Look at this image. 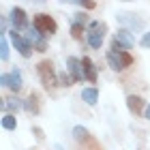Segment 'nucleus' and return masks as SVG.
Here are the masks:
<instances>
[{
	"label": "nucleus",
	"instance_id": "obj_1",
	"mask_svg": "<svg viewBox=\"0 0 150 150\" xmlns=\"http://www.w3.org/2000/svg\"><path fill=\"white\" fill-rule=\"evenodd\" d=\"M37 73H39V79H41V84H43L45 90L50 94H56V88L60 86V81H58V73L54 71L52 60H41L37 64Z\"/></svg>",
	"mask_w": 150,
	"mask_h": 150
},
{
	"label": "nucleus",
	"instance_id": "obj_2",
	"mask_svg": "<svg viewBox=\"0 0 150 150\" xmlns=\"http://www.w3.org/2000/svg\"><path fill=\"white\" fill-rule=\"evenodd\" d=\"M105 60H107V64H110V69L116 71V73H122V71L131 69L135 64V58L129 52H112V50H107Z\"/></svg>",
	"mask_w": 150,
	"mask_h": 150
},
{
	"label": "nucleus",
	"instance_id": "obj_3",
	"mask_svg": "<svg viewBox=\"0 0 150 150\" xmlns=\"http://www.w3.org/2000/svg\"><path fill=\"white\" fill-rule=\"evenodd\" d=\"M32 28L39 30L43 37H52V35L58 32V22L50 13H37V15L32 17Z\"/></svg>",
	"mask_w": 150,
	"mask_h": 150
},
{
	"label": "nucleus",
	"instance_id": "obj_4",
	"mask_svg": "<svg viewBox=\"0 0 150 150\" xmlns=\"http://www.w3.org/2000/svg\"><path fill=\"white\" fill-rule=\"evenodd\" d=\"M73 137H75V142L79 144V150H103V148H101V144L90 135V131L84 129L81 125H77V127L73 129Z\"/></svg>",
	"mask_w": 150,
	"mask_h": 150
},
{
	"label": "nucleus",
	"instance_id": "obj_5",
	"mask_svg": "<svg viewBox=\"0 0 150 150\" xmlns=\"http://www.w3.org/2000/svg\"><path fill=\"white\" fill-rule=\"evenodd\" d=\"M0 84H2L4 88H9L13 94H17V92L24 88V79H22L19 69H13V71H9V73H2V75H0Z\"/></svg>",
	"mask_w": 150,
	"mask_h": 150
},
{
	"label": "nucleus",
	"instance_id": "obj_6",
	"mask_svg": "<svg viewBox=\"0 0 150 150\" xmlns=\"http://www.w3.org/2000/svg\"><path fill=\"white\" fill-rule=\"evenodd\" d=\"M9 17H11L13 30H17V32H22V30L28 32V30L32 28V26H30V19H28V13H26L22 6H15V9L9 13Z\"/></svg>",
	"mask_w": 150,
	"mask_h": 150
},
{
	"label": "nucleus",
	"instance_id": "obj_7",
	"mask_svg": "<svg viewBox=\"0 0 150 150\" xmlns=\"http://www.w3.org/2000/svg\"><path fill=\"white\" fill-rule=\"evenodd\" d=\"M9 39H11V43H13V47L19 52V56L22 58H30L32 56V47H30V43L26 41V37H22V32H17V30H9Z\"/></svg>",
	"mask_w": 150,
	"mask_h": 150
},
{
	"label": "nucleus",
	"instance_id": "obj_8",
	"mask_svg": "<svg viewBox=\"0 0 150 150\" xmlns=\"http://www.w3.org/2000/svg\"><path fill=\"white\" fill-rule=\"evenodd\" d=\"M116 19H118V24H122V28H127L129 32H135V30H144V19H139V17H135L133 13H118L116 15Z\"/></svg>",
	"mask_w": 150,
	"mask_h": 150
},
{
	"label": "nucleus",
	"instance_id": "obj_9",
	"mask_svg": "<svg viewBox=\"0 0 150 150\" xmlns=\"http://www.w3.org/2000/svg\"><path fill=\"white\" fill-rule=\"evenodd\" d=\"M24 37H26V41L30 43V47L35 52H39V54H45L47 52V37H43L39 30L30 28L28 32H24Z\"/></svg>",
	"mask_w": 150,
	"mask_h": 150
},
{
	"label": "nucleus",
	"instance_id": "obj_10",
	"mask_svg": "<svg viewBox=\"0 0 150 150\" xmlns=\"http://www.w3.org/2000/svg\"><path fill=\"white\" fill-rule=\"evenodd\" d=\"M127 107H129V112H131L135 118H139V116H144L148 105H146L144 97H139V94H129L127 97Z\"/></svg>",
	"mask_w": 150,
	"mask_h": 150
},
{
	"label": "nucleus",
	"instance_id": "obj_11",
	"mask_svg": "<svg viewBox=\"0 0 150 150\" xmlns=\"http://www.w3.org/2000/svg\"><path fill=\"white\" fill-rule=\"evenodd\" d=\"M67 71L71 73V77L75 81H84V69H81V58H75V56H69L67 58Z\"/></svg>",
	"mask_w": 150,
	"mask_h": 150
},
{
	"label": "nucleus",
	"instance_id": "obj_12",
	"mask_svg": "<svg viewBox=\"0 0 150 150\" xmlns=\"http://www.w3.org/2000/svg\"><path fill=\"white\" fill-rule=\"evenodd\" d=\"M0 110L4 114H17L19 110H24V101L17 99V94H13V97H4L2 103H0Z\"/></svg>",
	"mask_w": 150,
	"mask_h": 150
},
{
	"label": "nucleus",
	"instance_id": "obj_13",
	"mask_svg": "<svg viewBox=\"0 0 150 150\" xmlns=\"http://www.w3.org/2000/svg\"><path fill=\"white\" fill-rule=\"evenodd\" d=\"M81 69H84V77L90 81V84H97V79H99V75H97V71H99V67L92 62L88 56H84L81 58Z\"/></svg>",
	"mask_w": 150,
	"mask_h": 150
},
{
	"label": "nucleus",
	"instance_id": "obj_14",
	"mask_svg": "<svg viewBox=\"0 0 150 150\" xmlns=\"http://www.w3.org/2000/svg\"><path fill=\"white\" fill-rule=\"evenodd\" d=\"M24 110L28 112V114H32V116H37V114L41 112V99H39V92L32 90V92L28 94V99L24 101Z\"/></svg>",
	"mask_w": 150,
	"mask_h": 150
},
{
	"label": "nucleus",
	"instance_id": "obj_15",
	"mask_svg": "<svg viewBox=\"0 0 150 150\" xmlns=\"http://www.w3.org/2000/svg\"><path fill=\"white\" fill-rule=\"evenodd\" d=\"M114 39L118 41L122 47H127V50H131V47L135 45V39H133V35H131L127 28H118V32L114 35Z\"/></svg>",
	"mask_w": 150,
	"mask_h": 150
},
{
	"label": "nucleus",
	"instance_id": "obj_16",
	"mask_svg": "<svg viewBox=\"0 0 150 150\" xmlns=\"http://www.w3.org/2000/svg\"><path fill=\"white\" fill-rule=\"evenodd\" d=\"M81 101H84L86 105H90V107H94L97 105V101H99V90L97 88H84V90H81Z\"/></svg>",
	"mask_w": 150,
	"mask_h": 150
},
{
	"label": "nucleus",
	"instance_id": "obj_17",
	"mask_svg": "<svg viewBox=\"0 0 150 150\" xmlns=\"http://www.w3.org/2000/svg\"><path fill=\"white\" fill-rule=\"evenodd\" d=\"M103 39H105V35H99V32L86 30V43L90 45L92 50H101V45H103Z\"/></svg>",
	"mask_w": 150,
	"mask_h": 150
},
{
	"label": "nucleus",
	"instance_id": "obj_18",
	"mask_svg": "<svg viewBox=\"0 0 150 150\" xmlns=\"http://www.w3.org/2000/svg\"><path fill=\"white\" fill-rule=\"evenodd\" d=\"M2 129H4V131H15V129H17L15 114H2Z\"/></svg>",
	"mask_w": 150,
	"mask_h": 150
},
{
	"label": "nucleus",
	"instance_id": "obj_19",
	"mask_svg": "<svg viewBox=\"0 0 150 150\" xmlns=\"http://www.w3.org/2000/svg\"><path fill=\"white\" fill-rule=\"evenodd\" d=\"M88 30H90V32H99V35H105V32H107V24L99 22V19H92L90 26H88Z\"/></svg>",
	"mask_w": 150,
	"mask_h": 150
},
{
	"label": "nucleus",
	"instance_id": "obj_20",
	"mask_svg": "<svg viewBox=\"0 0 150 150\" xmlns=\"http://www.w3.org/2000/svg\"><path fill=\"white\" fill-rule=\"evenodd\" d=\"M58 81H60V88H71V86L75 84V79L71 77V73H69V71L58 73Z\"/></svg>",
	"mask_w": 150,
	"mask_h": 150
},
{
	"label": "nucleus",
	"instance_id": "obj_21",
	"mask_svg": "<svg viewBox=\"0 0 150 150\" xmlns=\"http://www.w3.org/2000/svg\"><path fill=\"white\" fill-rule=\"evenodd\" d=\"M90 22L92 19L86 15V13H75L73 15V24H79V26H84V28L88 30V26H90Z\"/></svg>",
	"mask_w": 150,
	"mask_h": 150
},
{
	"label": "nucleus",
	"instance_id": "obj_22",
	"mask_svg": "<svg viewBox=\"0 0 150 150\" xmlns=\"http://www.w3.org/2000/svg\"><path fill=\"white\" fill-rule=\"evenodd\" d=\"M84 32H86L84 26H79V24H71V37H73L75 41H84Z\"/></svg>",
	"mask_w": 150,
	"mask_h": 150
},
{
	"label": "nucleus",
	"instance_id": "obj_23",
	"mask_svg": "<svg viewBox=\"0 0 150 150\" xmlns=\"http://www.w3.org/2000/svg\"><path fill=\"white\" fill-rule=\"evenodd\" d=\"M0 58H2V62L9 60V41L4 39V35H2V39H0Z\"/></svg>",
	"mask_w": 150,
	"mask_h": 150
},
{
	"label": "nucleus",
	"instance_id": "obj_24",
	"mask_svg": "<svg viewBox=\"0 0 150 150\" xmlns=\"http://www.w3.org/2000/svg\"><path fill=\"white\" fill-rule=\"evenodd\" d=\"M75 4H79L81 9H86V11H92V9H97V2H92V0H81V2H75Z\"/></svg>",
	"mask_w": 150,
	"mask_h": 150
},
{
	"label": "nucleus",
	"instance_id": "obj_25",
	"mask_svg": "<svg viewBox=\"0 0 150 150\" xmlns=\"http://www.w3.org/2000/svg\"><path fill=\"white\" fill-rule=\"evenodd\" d=\"M32 133H35V137H37L39 142H43V139H45V133H43V129H41V127L35 125V127H32Z\"/></svg>",
	"mask_w": 150,
	"mask_h": 150
},
{
	"label": "nucleus",
	"instance_id": "obj_26",
	"mask_svg": "<svg viewBox=\"0 0 150 150\" xmlns=\"http://www.w3.org/2000/svg\"><path fill=\"white\" fill-rule=\"evenodd\" d=\"M139 45H142V47H146V50H150V32H144V37H142Z\"/></svg>",
	"mask_w": 150,
	"mask_h": 150
},
{
	"label": "nucleus",
	"instance_id": "obj_27",
	"mask_svg": "<svg viewBox=\"0 0 150 150\" xmlns=\"http://www.w3.org/2000/svg\"><path fill=\"white\" fill-rule=\"evenodd\" d=\"M0 24H2V32H6V26H9V19H6V17H2V19H0Z\"/></svg>",
	"mask_w": 150,
	"mask_h": 150
},
{
	"label": "nucleus",
	"instance_id": "obj_28",
	"mask_svg": "<svg viewBox=\"0 0 150 150\" xmlns=\"http://www.w3.org/2000/svg\"><path fill=\"white\" fill-rule=\"evenodd\" d=\"M144 118H146V120H150V103H148V107H146V112H144Z\"/></svg>",
	"mask_w": 150,
	"mask_h": 150
}]
</instances>
